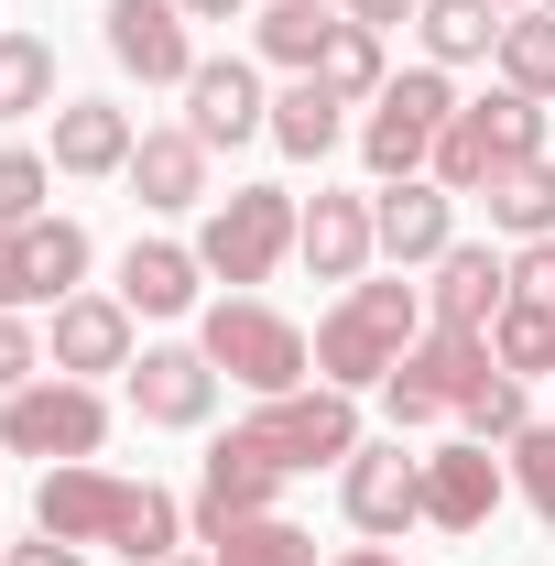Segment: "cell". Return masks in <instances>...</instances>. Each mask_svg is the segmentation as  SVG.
<instances>
[{"label":"cell","mask_w":555,"mask_h":566,"mask_svg":"<svg viewBox=\"0 0 555 566\" xmlns=\"http://www.w3.org/2000/svg\"><path fill=\"white\" fill-rule=\"evenodd\" d=\"M490 11H501V22H512V11H534V0H490Z\"/></svg>","instance_id":"43"},{"label":"cell","mask_w":555,"mask_h":566,"mask_svg":"<svg viewBox=\"0 0 555 566\" xmlns=\"http://www.w3.org/2000/svg\"><path fill=\"white\" fill-rule=\"evenodd\" d=\"M512 294L555 316V240H523V251H512Z\"/></svg>","instance_id":"37"},{"label":"cell","mask_w":555,"mask_h":566,"mask_svg":"<svg viewBox=\"0 0 555 566\" xmlns=\"http://www.w3.org/2000/svg\"><path fill=\"white\" fill-rule=\"evenodd\" d=\"M338 566H404V556H381V545H348V556Z\"/></svg>","instance_id":"42"},{"label":"cell","mask_w":555,"mask_h":566,"mask_svg":"<svg viewBox=\"0 0 555 566\" xmlns=\"http://www.w3.org/2000/svg\"><path fill=\"white\" fill-rule=\"evenodd\" d=\"M132 109H109V98H66L55 109V175H132Z\"/></svg>","instance_id":"19"},{"label":"cell","mask_w":555,"mask_h":566,"mask_svg":"<svg viewBox=\"0 0 555 566\" xmlns=\"http://www.w3.org/2000/svg\"><path fill=\"white\" fill-rule=\"evenodd\" d=\"M208 566H316V534H294L283 512H251V523H229V534H218Z\"/></svg>","instance_id":"28"},{"label":"cell","mask_w":555,"mask_h":566,"mask_svg":"<svg viewBox=\"0 0 555 566\" xmlns=\"http://www.w3.org/2000/svg\"><path fill=\"white\" fill-rule=\"evenodd\" d=\"M22 109H55V44L0 33V120H22Z\"/></svg>","instance_id":"29"},{"label":"cell","mask_w":555,"mask_h":566,"mask_svg":"<svg viewBox=\"0 0 555 566\" xmlns=\"http://www.w3.org/2000/svg\"><path fill=\"white\" fill-rule=\"evenodd\" d=\"M22 381H44V349H33V327L0 305V392H22Z\"/></svg>","instance_id":"36"},{"label":"cell","mask_w":555,"mask_h":566,"mask_svg":"<svg viewBox=\"0 0 555 566\" xmlns=\"http://www.w3.org/2000/svg\"><path fill=\"white\" fill-rule=\"evenodd\" d=\"M327 33H338V22H327L316 0H273V11H262V55H273V66H294V76H316Z\"/></svg>","instance_id":"30"},{"label":"cell","mask_w":555,"mask_h":566,"mask_svg":"<svg viewBox=\"0 0 555 566\" xmlns=\"http://www.w3.org/2000/svg\"><path fill=\"white\" fill-rule=\"evenodd\" d=\"M197 349L240 381V392H305V370H316V349H305V327L294 316H273V305H251V294H229V305H208V327H197Z\"/></svg>","instance_id":"3"},{"label":"cell","mask_w":555,"mask_h":566,"mask_svg":"<svg viewBox=\"0 0 555 566\" xmlns=\"http://www.w3.org/2000/svg\"><path fill=\"white\" fill-rule=\"evenodd\" d=\"M197 251H175V240H132V262H121V305L132 316H186L197 305Z\"/></svg>","instance_id":"22"},{"label":"cell","mask_w":555,"mask_h":566,"mask_svg":"<svg viewBox=\"0 0 555 566\" xmlns=\"http://www.w3.org/2000/svg\"><path fill=\"white\" fill-rule=\"evenodd\" d=\"M425 0H348V22H370V33H381V22H415Z\"/></svg>","instance_id":"39"},{"label":"cell","mask_w":555,"mask_h":566,"mask_svg":"<svg viewBox=\"0 0 555 566\" xmlns=\"http://www.w3.org/2000/svg\"><path fill=\"white\" fill-rule=\"evenodd\" d=\"M294 251L316 262V283H359V262L381 251L370 197H316V208H305V229H294Z\"/></svg>","instance_id":"20"},{"label":"cell","mask_w":555,"mask_h":566,"mask_svg":"<svg viewBox=\"0 0 555 566\" xmlns=\"http://www.w3.org/2000/svg\"><path fill=\"white\" fill-rule=\"evenodd\" d=\"M109 55L142 76V87H186L197 76V44H186V11L175 0H109Z\"/></svg>","instance_id":"10"},{"label":"cell","mask_w":555,"mask_h":566,"mask_svg":"<svg viewBox=\"0 0 555 566\" xmlns=\"http://www.w3.org/2000/svg\"><path fill=\"white\" fill-rule=\"evenodd\" d=\"M0 305H11V316L33 305V273H22V229H0Z\"/></svg>","instance_id":"38"},{"label":"cell","mask_w":555,"mask_h":566,"mask_svg":"<svg viewBox=\"0 0 555 566\" xmlns=\"http://www.w3.org/2000/svg\"><path fill=\"white\" fill-rule=\"evenodd\" d=\"M512 480H523V501L555 523V424H523V436H512Z\"/></svg>","instance_id":"35"},{"label":"cell","mask_w":555,"mask_h":566,"mask_svg":"<svg viewBox=\"0 0 555 566\" xmlns=\"http://www.w3.org/2000/svg\"><path fill=\"white\" fill-rule=\"evenodd\" d=\"M44 186H55L44 153H0V229H33L44 218Z\"/></svg>","instance_id":"34"},{"label":"cell","mask_w":555,"mask_h":566,"mask_svg":"<svg viewBox=\"0 0 555 566\" xmlns=\"http://www.w3.org/2000/svg\"><path fill=\"white\" fill-rule=\"evenodd\" d=\"M132 197L142 208H197L208 197V142L186 132V120L175 132H142L132 142Z\"/></svg>","instance_id":"21"},{"label":"cell","mask_w":555,"mask_h":566,"mask_svg":"<svg viewBox=\"0 0 555 566\" xmlns=\"http://www.w3.org/2000/svg\"><path fill=\"white\" fill-rule=\"evenodd\" d=\"M175 11H186V22H229L240 0H175Z\"/></svg>","instance_id":"41"},{"label":"cell","mask_w":555,"mask_h":566,"mask_svg":"<svg viewBox=\"0 0 555 566\" xmlns=\"http://www.w3.org/2000/svg\"><path fill=\"white\" fill-rule=\"evenodd\" d=\"M425 55L436 66H469V55H501V11L490 0H425Z\"/></svg>","instance_id":"26"},{"label":"cell","mask_w":555,"mask_h":566,"mask_svg":"<svg viewBox=\"0 0 555 566\" xmlns=\"http://www.w3.org/2000/svg\"><path fill=\"white\" fill-rule=\"evenodd\" d=\"M22 273H33V305H66L76 273H87V229L76 218H33L22 229Z\"/></svg>","instance_id":"25"},{"label":"cell","mask_w":555,"mask_h":566,"mask_svg":"<svg viewBox=\"0 0 555 566\" xmlns=\"http://www.w3.org/2000/svg\"><path fill=\"white\" fill-rule=\"evenodd\" d=\"M501 87L555 98V11H512V22H501Z\"/></svg>","instance_id":"27"},{"label":"cell","mask_w":555,"mask_h":566,"mask_svg":"<svg viewBox=\"0 0 555 566\" xmlns=\"http://www.w3.org/2000/svg\"><path fill=\"white\" fill-rule=\"evenodd\" d=\"M11 566H76V545H55V534H44V545H11Z\"/></svg>","instance_id":"40"},{"label":"cell","mask_w":555,"mask_h":566,"mask_svg":"<svg viewBox=\"0 0 555 566\" xmlns=\"http://www.w3.org/2000/svg\"><path fill=\"white\" fill-rule=\"evenodd\" d=\"M294 229H305V208L283 197V186H240V197H218V218L197 229V262H208L218 283H262L294 251Z\"/></svg>","instance_id":"6"},{"label":"cell","mask_w":555,"mask_h":566,"mask_svg":"<svg viewBox=\"0 0 555 566\" xmlns=\"http://www.w3.org/2000/svg\"><path fill=\"white\" fill-rule=\"evenodd\" d=\"M490 512H501V458H490L480 436L436 447V458H425V523H447V534H480Z\"/></svg>","instance_id":"15"},{"label":"cell","mask_w":555,"mask_h":566,"mask_svg":"<svg viewBox=\"0 0 555 566\" xmlns=\"http://www.w3.org/2000/svg\"><path fill=\"white\" fill-rule=\"evenodd\" d=\"M458 120V87L436 66H415V76H392L381 98H370V120H359V153H370V175L381 186H404V175H425L436 164V132Z\"/></svg>","instance_id":"4"},{"label":"cell","mask_w":555,"mask_h":566,"mask_svg":"<svg viewBox=\"0 0 555 566\" xmlns=\"http://www.w3.org/2000/svg\"><path fill=\"white\" fill-rule=\"evenodd\" d=\"M273 491H283V469L262 458V447H251V436H240V424H229V436L208 447V480H197V534L218 545L229 523H251V512H273Z\"/></svg>","instance_id":"11"},{"label":"cell","mask_w":555,"mask_h":566,"mask_svg":"<svg viewBox=\"0 0 555 566\" xmlns=\"http://www.w3.org/2000/svg\"><path fill=\"white\" fill-rule=\"evenodd\" d=\"M370 229H381V251L415 273V262H436L447 240H458V218H447V186H425V175H404V186H381L370 197Z\"/></svg>","instance_id":"17"},{"label":"cell","mask_w":555,"mask_h":566,"mask_svg":"<svg viewBox=\"0 0 555 566\" xmlns=\"http://www.w3.org/2000/svg\"><path fill=\"white\" fill-rule=\"evenodd\" d=\"M132 415L142 424H208L218 415V359L208 349H142L132 359Z\"/></svg>","instance_id":"13"},{"label":"cell","mask_w":555,"mask_h":566,"mask_svg":"<svg viewBox=\"0 0 555 566\" xmlns=\"http://www.w3.org/2000/svg\"><path fill=\"white\" fill-rule=\"evenodd\" d=\"M186 132L208 142V153H229V142L273 132V98H262V76L240 66V55H208V66L186 76Z\"/></svg>","instance_id":"12"},{"label":"cell","mask_w":555,"mask_h":566,"mask_svg":"<svg viewBox=\"0 0 555 566\" xmlns=\"http://www.w3.org/2000/svg\"><path fill=\"white\" fill-rule=\"evenodd\" d=\"M490 359H501L512 381H523V370H555V316H545V305H523V294H512V305L490 316Z\"/></svg>","instance_id":"31"},{"label":"cell","mask_w":555,"mask_h":566,"mask_svg":"<svg viewBox=\"0 0 555 566\" xmlns=\"http://www.w3.org/2000/svg\"><path fill=\"white\" fill-rule=\"evenodd\" d=\"M132 491H142V480H109V469L66 458V469H44V491H33V523H44L55 545H121V523H132Z\"/></svg>","instance_id":"9"},{"label":"cell","mask_w":555,"mask_h":566,"mask_svg":"<svg viewBox=\"0 0 555 566\" xmlns=\"http://www.w3.org/2000/svg\"><path fill=\"white\" fill-rule=\"evenodd\" d=\"M240 436L273 458L283 480H294V469H316V458H338V469H348V458H359V403H348L338 381H316V392H273Z\"/></svg>","instance_id":"5"},{"label":"cell","mask_w":555,"mask_h":566,"mask_svg":"<svg viewBox=\"0 0 555 566\" xmlns=\"http://www.w3.org/2000/svg\"><path fill=\"white\" fill-rule=\"evenodd\" d=\"M316 76H327L338 98H381V87H392V76H381V33H370V22H338L327 55H316Z\"/></svg>","instance_id":"32"},{"label":"cell","mask_w":555,"mask_h":566,"mask_svg":"<svg viewBox=\"0 0 555 566\" xmlns=\"http://www.w3.org/2000/svg\"><path fill=\"white\" fill-rule=\"evenodd\" d=\"M458 424H469V436H480V447H490V436H501V447H512V436H523V424H534V415H523V381H512V370H490L480 392H469V403H458Z\"/></svg>","instance_id":"33"},{"label":"cell","mask_w":555,"mask_h":566,"mask_svg":"<svg viewBox=\"0 0 555 566\" xmlns=\"http://www.w3.org/2000/svg\"><path fill=\"white\" fill-rule=\"evenodd\" d=\"M425 327V294L415 283H348V305L316 327V381H338V392H359V381H392L404 370V349H415Z\"/></svg>","instance_id":"1"},{"label":"cell","mask_w":555,"mask_h":566,"mask_svg":"<svg viewBox=\"0 0 555 566\" xmlns=\"http://www.w3.org/2000/svg\"><path fill=\"white\" fill-rule=\"evenodd\" d=\"M55 370H66V381H87V370H132V305L66 294V305H55Z\"/></svg>","instance_id":"18"},{"label":"cell","mask_w":555,"mask_h":566,"mask_svg":"<svg viewBox=\"0 0 555 566\" xmlns=\"http://www.w3.org/2000/svg\"><path fill=\"white\" fill-rule=\"evenodd\" d=\"M480 197H490V218H501L512 240H555V164L545 153H534V164H501Z\"/></svg>","instance_id":"24"},{"label":"cell","mask_w":555,"mask_h":566,"mask_svg":"<svg viewBox=\"0 0 555 566\" xmlns=\"http://www.w3.org/2000/svg\"><path fill=\"white\" fill-rule=\"evenodd\" d=\"M164 566H197V556H164Z\"/></svg>","instance_id":"44"},{"label":"cell","mask_w":555,"mask_h":566,"mask_svg":"<svg viewBox=\"0 0 555 566\" xmlns=\"http://www.w3.org/2000/svg\"><path fill=\"white\" fill-rule=\"evenodd\" d=\"M512 305V262H490L480 240H447L436 251V294H425V316L436 327H490Z\"/></svg>","instance_id":"16"},{"label":"cell","mask_w":555,"mask_h":566,"mask_svg":"<svg viewBox=\"0 0 555 566\" xmlns=\"http://www.w3.org/2000/svg\"><path fill=\"white\" fill-rule=\"evenodd\" d=\"M0 436H11L22 458L66 469V458H98V436H109V403H98L87 381H22V392L0 403Z\"/></svg>","instance_id":"8"},{"label":"cell","mask_w":555,"mask_h":566,"mask_svg":"<svg viewBox=\"0 0 555 566\" xmlns=\"http://www.w3.org/2000/svg\"><path fill=\"white\" fill-rule=\"evenodd\" d=\"M348 523H359V534H404V523H425V458H404V436L348 458Z\"/></svg>","instance_id":"14"},{"label":"cell","mask_w":555,"mask_h":566,"mask_svg":"<svg viewBox=\"0 0 555 566\" xmlns=\"http://www.w3.org/2000/svg\"><path fill=\"white\" fill-rule=\"evenodd\" d=\"M338 109H348V98H338V87H327V76H294V87H283V98H273V142H283V153H294V164H316V153H327V142L348 132Z\"/></svg>","instance_id":"23"},{"label":"cell","mask_w":555,"mask_h":566,"mask_svg":"<svg viewBox=\"0 0 555 566\" xmlns=\"http://www.w3.org/2000/svg\"><path fill=\"white\" fill-rule=\"evenodd\" d=\"M490 381V327H425L392 370V424H436Z\"/></svg>","instance_id":"7"},{"label":"cell","mask_w":555,"mask_h":566,"mask_svg":"<svg viewBox=\"0 0 555 566\" xmlns=\"http://www.w3.org/2000/svg\"><path fill=\"white\" fill-rule=\"evenodd\" d=\"M534 153H545V98L490 87V98H458V120L436 132V186L447 197H480L501 164H534Z\"/></svg>","instance_id":"2"}]
</instances>
